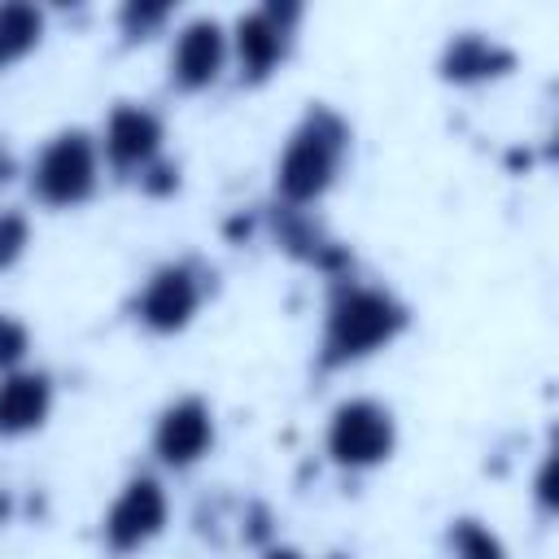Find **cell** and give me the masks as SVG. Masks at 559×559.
<instances>
[{"label":"cell","instance_id":"cell-1","mask_svg":"<svg viewBox=\"0 0 559 559\" xmlns=\"http://www.w3.org/2000/svg\"><path fill=\"white\" fill-rule=\"evenodd\" d=\"M345 140H349L345 122L332 109H314L293 131V140H288V148L280 157V192L293 205L314 201L332 183V175L341 166V153H345Z\"/></svg>","mask_w":559,"mask_h":559},{"label":"cell","instance_id":"cell-2","mask_svg":"<svg viewBox=\"0 0 559 559\" xmlns=\"http://www.w3.org/2000/svg\"><path fill=\"white\" fill-rule=\"evenodd\" d=\"M406 323V310L376 293V288H345L332 301L328 314V336H323V362H345V358H362L376 345L393 341Z\"/></svg>","mask_w":559,"mask_h":559},{"label":"cell","instance_id":"cell-3","mask_svg":"<svg viewBox=\"0 0 559 559\" xmlns=\"http://www.w3.org/2000/svg\"><path fill=\"white\" fill-rule=\"evenodd\" d=\"M31 188L48 205H79L96 188V144L87 131H61L35 162Z\"/></svg>","mask_w":559,"mask_h":559},{"label":"cell","instance_id":"cell-4","mask_svg":"<svg viewBox=\"0 0 559 559\" xmlns=\"http://www.w3.org/2000/svg\"><path fill=\"white\" fill-rule=\"evenodd\" d=\"M328 450L336 463L345 467H371L380 459H389L393 450V415L376 402H345L332 415L328 428Z\"/></svg>","mask_w":559,"mask_h":559},{"label":"cell","instance_id":"cell-5","mask_svg":"<svg viewBox=\"0 0 559 559\" xmlns=\"http://www.w3.org/2000/svg\"><path fill=\"white\" fill-rule=\"evenodd\" d=\"M166 520V493L153 476H135L122 498L109 507L105 515V542L114 550H135L140 542H148Z\"/></svg>","mask_w":559,"mask_h":559},{"label":"cell","instance_id":"cell-6","mask_svg":"<svg viewBox=\"0 0 559 559\" xmlns=\"http://www.w3.org/2000/svg\"><path fill=\"white\" fill-rule=\"evenodd\" d=\"M197 301H201L197 275H192L188 266H162V271L148 280V288L140 293L135 314H140L148 328H157V332H175V328H183V323L192 319Z\"/></svg>","mask_w":559,"mask_h":559},{"label":"cell","instance_id":"cell-7","mask_svg":"<svg viewBox=\"0 0 559 559\" xmlns=\"http://www.w3.org/2000/svg\"><path fill=\"white\" fill-rule=\"evenodd\" d=\"M210 441H214V424H210V406L201 397H183V402L166 406V415L157 419V432H153L157 454L175 467H188L192 459H201Z\"/></svg>","mask_w":559,"mask_h":559},{"label":"cell","instance_id":"cell-8","mask_svg":"<svg viewBox=\"0 0 559 559\" xmlns=\"http://www.w3.org/2000/svg\"><path fill=\"white\" fill-rule=\"evenodd\" d=\"M223 57H227V35L214 17H192L179 39H175V52H170V74L175 83L183 87H205L218 70H223Z\"/></svg>","mask_w":559,"mask_h":559},{"label":"cell","instance_id":"cell-9","mask_svg":"<svg viewBox=\"0 0 559 559\" xmlns=\"http://www.w3.org/2000/svg\"><path fill=\"white\" fill-rule=\"evenodd\" d=\"M162 144V122L140 105H118L105 127V153L118 170H144Z\"/></svg>","mask_w":559,"mask_h":559},{"label":"cell","instance_id":"cell-10","mask_svg":"<svg viewBox=\"0 0 559 559\" xmlns=\"http://www.w3.org/2000/svg\"><path fill=\"white\" fill-rule=\"evenodd\" d=\"M48 406H52L48 376L17 371V376H4V380H0V432H4V437L39 428L44 415H48Z\"/></svg>","mask_w":559,"mask_h":559},{"label":"cell","instance_id":"cell-11","mask_svg":"<svg viewBox=\"0 0 559 559\" xmlns=\"http://www.w3.org/2000/svg\"><path fill=\"white\" fill-rule=\"evenodd\" d=\"M284 35H288V26H280L266 9L240 13V22H236V52H240V70H245L249 79L271 74V66L284 57Z\"/></svg>","mask_w":559,"mask_h":559},{"label":"cell","instance_id":"cell-12","mask_svg":"<svg viewBox=\"0 0 559 559\" xmlns=\"http://www.w3.org/2000/svg\"><path fill=\"white\" fill-rule=\"evenodd\" d=\"M507 66H511V52L489 44V39H480V35H459L445 48V61H441V70L450 79H480V74H498Z\"/></svg>","mask_w":559,"mask_h":559},{"label":"cell","instance_id":"cell-13","mask_svg":"<svg viewBox=\"0 0 559 559\" xmlns=\"http://www.w3.org/2000/svg\"><path fill=\"white\" fill-rule=\"evenodd\" d=\"M39 31H44V17H39L35 4H22V0L0 4V57L4 61L17 57V52H26L39 39Z\"/></svg>","mask_w":559,"mask_h":559},{"label":"cell","instance_id":"cell-14","mask_svg":"<svg viewBox=\"0 0 559 559\" xmlns=\"http://www.w3.org/2000/svg\"><path fill=\"white\" fill-rule=\"evenodd\" d=\"M450 546H454L459 559H502L498 537H493L485 524H476V520H459V524L450 528Z\"/></svg>","mask_w":559,"mask_h":559},{"label":"cell","instance_id":"cell-15","mask_svg":"<svg viewBox=\"0 0 559 559\" xmlns=\"http://www.w3.org/2000/svg\"><path fill=\"white\" fill-rule=\"evenodd\" d=\"M22 245H26V218L13 214V210H4L0 214V266H9L22 253Z\"/></svg>","mask_w":559,"mask_h":559},{"label":"cell","instance_id":"cell-16","mask_svg":"<svg viewBox=\"0 0 559 559\" xmlns=\"http://www.w3.org/2000/svg\"><path fill=\"white\" fill-rule=\"evenodd\" d=\"M22 354H26V328L0 314V367H13Z\"/></svg>","mask_w":559,"mask_h":559},{"label":"cell","instance_id":"cell-17","mask_svg":"<svg viewBox=\"0 0 559 559\" xmlns=\"http://www.w3.org/2000/svg\"><path fill=\"white\" fill-rule=\"evenodd\" d=\"M166 4H127L122 9V26L127 31H148V26H157V22H166Z\"/></svg>","mask_w":559,"mask_h":559},{"label":"cell","instance_id":"cell-18","mask_svg":"<svg viewBox=\"0 0 559 559\" xmlns=\"http://www.w3.org/2000/svg\"><path fill=\"white\" fill-rule=\"evenodd\" d=\"M148 192H170L175 188V166H153L148 175H140Z\"/></svg>","mask_w":559,"mask_h":559},{"label":"cell","instance_id":"cell-19","mask_svg":"<svg viewBox=\"0 0 559 559\" xmlns=\"http://www.w3.org/2000/svg\"><path fill=\"white\" fill-rule=\"evenodd\" d=\"M13 175V157H9V148H0V183Z\"/></svg>","mask_w":559,"mask_h":559},{"label":"cell","instance_id":"cell-20","mask_svg":"<svg viewBox=\"0 0 559 559\" xmlns=\"http://www.w3.org/2000/svg\"><path fill=\"white\" fill-rule=\"evenodd\" d=\"M266 559H301V555H297V550H288V546H280V550H271Z\"/></svg>","mask_w":559,"mask_h":559},{"label":"cell","instance_id":"cell-21","mask_svg":"<svg viewBox=\"0 0 559 559\" xmlns=\"http://www.w3.org/2000/svg\"><path fill=\"white\" fill-rule=\"evenodd\" d=\"M0 61H4V57H0Z\"/></svg>","mask_w":559,"mask_h":559}]
</instances>
